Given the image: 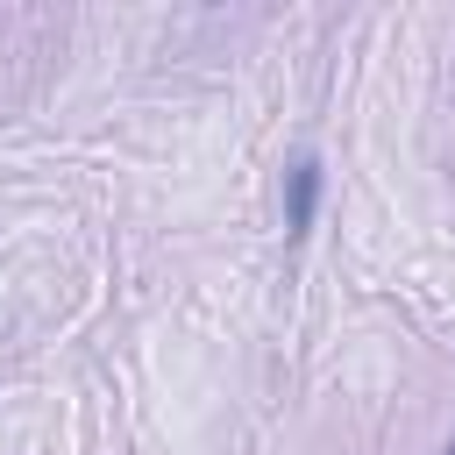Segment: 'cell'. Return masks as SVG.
<instances>
[{
    "label": "cell",
    "instance_id": "1",
    "mask_svg": "<svg viewBox=\"0 0 455 455\" xmlns=\"http://www.w3.org/2000/svg\"><path fill=\"white\" fill-rule=\"evenodd\" d=\"M320 156H299L291 171H284V235H306L313 228V213H320Z\"/></svg>",
    "mask_w": 455,
    "mask_h": 455
},
{
    "label": "cell",
    "instance_id": "2",
    "mask_svg": "<svg viewBox=\"0 0 455 455\" xmlns=\"http://www.w3.org/2000/svg\"><path fill=\"white\" fill-rule=\"evenodd\" d=\"M441 455H455V441H448V448H441Z\"/></svg>",
    "mask_w": 455,
    "mask_h": 455
}]
</instances>
